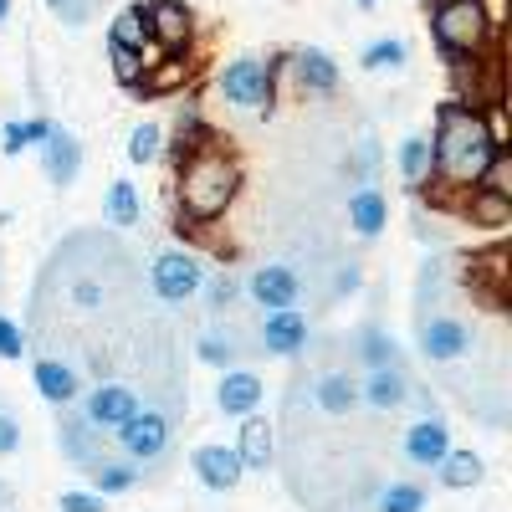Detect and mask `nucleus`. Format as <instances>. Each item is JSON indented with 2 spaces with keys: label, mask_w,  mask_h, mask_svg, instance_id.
I'll return each mask as SVG.
<instances>
[{
  "label": "nucleus",
  "mask_w": 512,
  "mask_h": 512,
  "mask_svg": "<svg viewBox=\"0 0 512 512\" xmlns=\"http://www.w3.org/2000/svg\"><path fill=\"white\" fill-rule=\"evenodd\" d=\"M359 6H364V11H369V6H379V0H359Z\"/></svg>",
  "instance_id": "obj_44"
},
{
  "label": "nucleus",
  "mask_w": 512,
  "mask_h": 512,
  "mask_svg": "<svg viewBox=\"0 0 512 512\" xmlns=\"http://www.w3.org/2000/svg\"><path fill=\"white\" fill-rule=\"evenodd\" d=\"M236 456L246 472H267L272 456H277V436H272V425L262 415H246L241 420V436H236Z\"/></svg>",
  "instance_id": "obj_20"
},
{
  "label": "nucleus",
  "mask_w": 512,
  "mask_h": 512,
  "mask_svg": "<svg viewBox=\"0 0 512 512\" xmlns=\"http://www.w3.org/2000/svg\"><path fill=\"white\" fill-rule=\"evenodd\" d=\"M415 344L431 364H456V359L472 354V323L456 318V313H420Z\"/></svg>",
  "instance_id": "obj_8"
},
{
  "label": "nucleus",
  "mask_w": 512,
  "mask_h": 512,
  "mask_svg": "<svg viewBox=\"0 0 512 512\" xmlns=\"http://www.w3.org/2000/svg\"><path fill=\"white\" fill-rule=\"evenodd\" d=\"M400 451H405V461H410V466H420V472H436L441 456L451 451V425H446L441 415H420V420L410 425V431H405Z\"/></svg>",
  "instance_id": "obj_11"
},
{
  "label": "nucleus",
  "mask_w": 512,
  "mask_h": 512,
  "mask_svg": "<svg viewBox=\"0 0 512 512\" xmlns=\"http://www.w3.org/2000/svg\"><path fill=\"white\" fill-rule=\"evenodd\" d=\"M492 154L497 149L482 128V113L446 103L441 118H436V139H431V159H436L431 175H441L451 190H472L482 180V169L492 164Z\"/></svg>",
  "instance_id": "obj_1"
},
{
  "label": "nucleus",
  "mask_w": 512,
  "mask_h": 512,
  "mask_svg": "<svg viewBox=\"0 0 512 512\" xmlns=\"http://www.w3.org/2000/svg\"><path fill=\"white\" fill-rule=\"evenodd\" d=\"M21 441H26V431H21V420L0 405V456H16L21 451Z\"/></svg>",
  "instance_id": "obj_38"
},
{
  "label": "nucleus",
  "mask_w": 512,
  "mask_h": 512,
  "mask_svg": "<svg viewBox=\"0 0 512 512\" xmlns=\"http://www.w3.org/2000/svg\"><path fill=\"white\" fill-rule=\"evenodd\" d=\"M164 154V128L159 123H134L128 128V159L134 164H154Z\"/></svg>",
  "instance_id": "obj_32"
},
{
  "label": "nucleus",
  "mask_w": 512,
  "mask_h": 512,
  "mask_svg": "<svg viewBox=\"0 0 512 512\" xmlns=\"http://www.w3.org/2000/svg\"><path fill=\"white\" fill-rule=\"evenodd\" d=\"M308 344V318L297 308H277V313H262V349L277 354V359H292L303 354Z\"/></svg>",
  "instance_id": "obj_15"
},
{
  "label": "nucleus",
  "mask_w": 512,
  "mask_h": 512,
  "mask_svg": "<svg viewBox=\"0 0 512 512\" xmlns=\"http://www.w3.org/2000/svg\"><path fill=\"white\" fill-rule=\"evenodd\" d=\"M108 62H113V77L123 82V88H139V82H144V72H149L144 52H128V47H113V41H108Z\"/></svg>",
  "instance_id": "obj_34"
},
{
  "label": "nucleus",
  "mask_w": 512,
  "mask_h": 512,
  "mask_svg": "<svg viewBox=\"0 0 512 512\" xmlns=\"http://www.w3.org/2000/svg\"><path fill=\"white\" fill-rule=\"evenodd\" d=\"M200 292H205V308H210V313H226L236 297H241V282H236L231 272H216V277L200 282Z\"/></svg>",
  "instance_id": "obj_35"
},
{
  "label": "nucleus",
  "mask_w": 512,
  "mask_h": 512,
  "mask_svg": "<svg viewBox=\"0 0 512 512\" xmlns=\"http://www.w3.org/2000/svg\"><path fill=\"white\" fill-rule=\"evenodd\" d=\"M405 57H410L405 41H400V36H384V41H369L359 62H364L369 72H384V67H405Z\"/></svg>",
  "instance_id": "obj_33"
},
{
  "label": "nucleus",
  "mask_w": 512,
  "mask_h": 512,
  "mask_svg": "<svg viewBox=\"0 0 512 512\" xmlns=\"http://www.w3.org/2000/svg\"><path fill=\"white\" fill-rule=\"evenodd\" d=\"M395 164H400V180L420 190L425 180H431V169H436V159H431V139H425V134H410V139L400 144Z\"/></svg>",
  "instance_id": "obj_26"
},
{
  "label": "nucleus",
  "mask_w": 512,
  "mask_h": 512,
  "mask_svg": "<svg viewBox=\"0 0 512 512\" xmlns=\"http://www.w3.org/2000/svg\"><path fill=\"white\" fill-rule=\"evenodd\" d=\"M144 26H149V41L164 57L185 52L190 36H195V16H190V6H180V0H154V6H144Z\"/></svg>",
  "instance_id": "obj_9"
},
{
  "label": "nucleus",
  "mask_w": 512,
  "mask_h": 512,
  "mask_svg": "<svg viewBox=\"0 0 512 512\" xmlns=\"http://www.w3.org/2000/svg\"><path fill=\"white\" fill-rule=\"evenodd\" d=\"M57 446H62V456H67L72 466H93V461L103 456V431H93V425L82 420L77 410H62V420H57Z\"/></svg>",
  "instance_id": "obj_18"
},
{
  "label": "nucleus",
  "mask_w": 512,
  "mask_h": 512,
  "mask_svg": "<svg viewBox=\"0 0 512 512\" xmlns=\"http://www.w3.org/2000/svg\"><path fill=\"white\" fill-rule=\"evenodd\" d=\"M466 221L487 226V231H502V226H512V200H507V195H492V190H482V185H472V190H466Z\"/></svg>",
  "instance_id": "obj_23"
},
{
  "label": "nucleus",
  "mask_w": 512,
  "mask_h": 512,
  "mask_svg": "<svg viewBox=\"0 0 512 512\" xmlns=\"http://www.w3.org/2000/svg\"><path fill=\"white\" fill-rule=\"evenodd\" d=\"M82 472H88V492H98L103 502L134 492V487L144 482V472H139L134 461H123V456H98L93 466H82Z\"/></svg>",
  "instance_id": "obj_19"
},
{
  "label": "nucleus",
  "mask_w": 512,
  "mask_h": 512,
  "mask_svg": "<svg viewBox=\"0 0 512 512\" xmlns=\"http://www.w3.org/2000/svg\"><path fill=\"white\" fill-rule=\"evenodd\" d=\"M262 395H267V384H262V374H251V369H226L221 384H216V405H221V415H236V420L256 415Z\"/></svg>",
  "instance_id": "obj_16"
},
{
  "label": "nucleus",
  "mask_w": 512,
  "mask_h": 512,
  "mask_svg": "<svg viewBox=\"0 0 512 512\" xmlns=\"http://www.w3.org/2000/svg\"><path fill=\"white\" fill-rule=\"evenodd\" d=\"M26 354V333L21 323H11L6 313H0V359H21Z\"/></svg>",
  "instance_id": "obj_37"
},
{
  "label": "nucleus",
  "mask_w": 512,
  "mask_h": 512,
  "mask_svg": "<svg viewBox=\"0 0 512 512\" xmlns=\"http://www.w3.org/2000/svg\"><path fill=\"white\" fill-rule=\"evenodd\" d=\"M492 21L482 11V0H436V11H431V36H436V47L441 57L461 62V57H482L487 52V41H492Z\"/></svg>",
  "instance_id": "obj_3"
},
{
  "label": "nucleus",
  "mask_w": 512,
  "mask_h": 512,
  "mask_svg": "<svg viewBox=\"0 0 512 512\" xmlns=\"http://www.w3.org/2000/svg\"><path fill=\"white\" fill-rule=\"evenodd\" d=\"M6 11H11V0H0V21H6Z\"/></svg>",
  "instance_id": "obj_43"
},
{
  "label": "nucleus",
  "mask_w": 512,
  "mask_h": 512,
  "mask_svg": "<svg viewBox=\"0 0 512 512\" xmlns=\"http://www.w3.org/2000/svg\"><path fill=\"white\" fill-rule=\"evenodd\" d=\"M200 282H205V267H200V256L195 251H180V246H169V251H159L154 262H149V287H154V297L159 303H190V297L200 292Z\"/></svg>",
  "instance_id": "obj_6"
},
{
  "label": "nucleus",
  "mask_w": 512,
  "mask_h": 512,
  "mask_svg": "<svg viewBox=\"0 0 512 512\" xmlns=\"http://www.w3.org/2000/svg\"><path fill=\"white\" fill-rule=\"evenodd\" d=\"M313 405H318L323 415H349V410H359V379H349V374H323L318 390H313Z\"/></svg>",
  "instance_id": "obj_24"
},
{
  "label": "nucleus",
  "mask_w": 512,
  "mask_h": 512,
  "mask_svg": "<svg viewBox=\"0 0 512 512\" xmlns=\"http://www.w3.org/2000/svg\"><path fill=\"white\" fill-rule=\"evenodd\" d=\"M47 134H52L47 118H21V123H6V128H0V149H6V154H21V149L41 144Z\"/></svg>",
  "instance_id": "obj_31"
},
{
  "label": "nucleus",
  "mask_w": 512,
  "mask_h": 512,
  "mask_svg": "<svg viewBox=\"0 0 512 512\" xmlns=\"http://www.w3.org/2000/svg\"><path fill=\"white\" fill-rule=\"evenodd\" d=\"M180 210L190 221H216L226 216V205L236 200L241 190V164L226 154V149H190L180 154Z\"/></svg>",
  "instance_id": "obj_2"
},
{
  "label": "nucleus",
  "mask_w": 512,
  "mask_h": 512,
  "mask_svg": "<svg viewBox=\"0 0 512 512\" xmlns=\"http://www.w3.org/2000/svg\"><path fill=\"white\" fill-rule=\"evenodd\" d=\"M482 456L477 451H446L441 456V466H436V477H441V487H451V492H466V487H477L482 482Z\"/></svg>",
  "instance_id": "obj_25"
},
{
  "label": "nucleus",
  "mask_w": 512,
  "mask_h": 512,
  "mask_svg": "<svg viewBox=\"0 0 512 512\" xmlns=\"http://www.w3.org/2000/svg\"><path fill=\"white\" fill-rule=\"evenodd\" d=\"M57 507H62V512H103V497H98V492H62Z\"/></svg>",
  "instance_id": "obj_39"
},
{
  "label": "nucleus",
  "mask_w": 512,
  "mask_h": 512,
  "mask_svg": "<svg viewBox=\"0 0 512 512\" xmlns=\"http://www.w3.org/2000/svg\"><path fill=\"white\" fill-rule=\"evenodd\" d=\"M139 405H144L139 390H134V384H123V379H103V384H93V390L77 395V415L88 420L93 431H103V436H113Z\"/></svg>",
  "instance_id": "obj_7"
},
{
  "label": "nucleus",
  "mask_w": 512,
  "mask_h": 512,
  "mask_svg": "<svg viewBox=\"0 0 512 512\" xmlns=\"http://www.w3.org/2000/svg\"><path fill=\"white\" fill-rule=\"evenodd\" d=\"M410 374L405 369H369L364 384H359V405L379 410V415H390V410H405L410 405Z\"/></svg>",
  "instance_id": "obj_14"
},
{
  "label": "nucleus",
  "mask_w": 512,
  "mask_h": 512,
  "mask_svg": "<svg viewBox=\"0 0 512 512\" xmlns=\"http://www.w3.org/2000/svg\"><path fill=\"white\" fill-rule=\"evenodd\" d=\"M200 359L216 364V369H236V344H231V338H221V333H205L200 338Z\"/></svg>",
  "instance_id": "obj_36"
},
{
  "label": "nucleus",
  "mask_w": 512,
  "mask_h": 512,
  "mask_svg": "<svg viewBox=\"0 0 512 512\" xmlns=\"http://www.w3.org/2000/svg\"><path fill=\"white\" fill-rule=\"evenodd\" d=\"M108 41H113V47H128V52H144V47H149L144 11H118L113 26H108Z\"/></svg>",
  "instance_id": "obj_29"
},
{
  "label": "nucleus",
  "mask_w": 512,
  "mask_h": 512,
  "mask_svg": "<svg viewBox=\"0 0 512 512\" xmlns=\"http://www.w3.org/2000/svg\"><path fill=\"white\" fill-rule=\"evenodd\" d=\"M246 292H251V303L262 308V313L297 308V297H303V277H297L292 267H282V262H272V267H256L246 277Z\"/></svg>",
  "instance_id": "obj_10"
},
{
  "label": "nucleus",
  "mask_w": 512,
  "mask_h": 512,
  "mask_svg": "<svg viewBox=\"0 0 512 512\" xmlns=\"http://www.w3.org/2000/svg\"><path fill=\"white\" fill-rule=\"evenodd\" d=\"M31 384H36V395L47 400V405H57V410H72L77 395H82L77 369H72L67 359H57V354H47V359L31 364Z\"/></svg>",
  "instance_id": "obj_12"
},
{
  "label": "nucleus",
  "mask_w": 512,
  "mask_h": 512,
  "mask_svg": "<svg viewBox=\"0 0 512 512\" xmlns=\"http://www.w3.org/2000/svg\"><path fill=\"white\" fill-rule=\"evenodd\" d=\"M47 6H52V11H67V6H72V0H47Z\"/></svg>",
  "instance_id": "obj_41"
},
{
  "label": "nucleus",
  "mask_w": 512,
  "mask_h": 512,
  "mask_svg": "<svg viewBox=\"0 0 512 512\" xmlns=\"http://www.w3.org/2000/svg\"><path fill=\"white\" fill-rule=\"evenodd\" d=\"M349 226H354V236H364V241H374L384 226H390V205H384V195H379L374 185H359V190L349 195Z\"/></svg>",
  "instance_id": "obj_21"
},
{
  "label": "nucleus",
  "mask_w": 512,
  "mask_h": 512,
  "mask_svg": "<svg viewBox=\"0 0 512 512\" xmlns=\"http://www.w3.org/2000/svg\"><path fill=\"white\" fill-rule=\"evenodd\" d=\"M272 77H277L272 62L236 57V62L221 67V98L241 113H262V108H272Z\"/></svg>",
  "instance_id": "obj_5"
},
{
  "label": "nucleus",
  "mask_w": 512,
  "mask_h": 512,
  "mask_svg": "<svg viewBox=\"0 0 512 512\" xmlns=\"http://www.w3.org/2000/svg\"><path fill=\"white\" fill-rule=\"evenodd\" d=\"M6 502H11V487H6V482H0V507H6Z\"/></svg>",
  "instance_id": "obj_42"
},
{
  "label": "nucleus",
  "mask_w": 512,
  "mask_h": 512,
  "mask_svg": "<svg viewBox=\"0 0 512 512\" xmlns=\"http://www.w3.org/2000/svg\"><path fill=\"white\" fill-rule=\"evenodd\" d=\"M190 466H195V477L210 487V492H236L241 487V477H246V466H241V456H236V446H200L195 456H190Z\"/></svg>",
  "instance_id": "obj_13"
},
{
  "label": "nucleus",
  "mask_w": 512,
  "mask_h": 512,
  "mask_svg": "<svg viewBox=\"0 0 512 512\" xmlns=\"http://www.w3.org/2000/svg\"><path fill=\"white\" fill-rule=\"evenodd\" d=\"M359 359L369 364V369H405L400 364V344L384 328H364L359 333Z\"/></svg>",
  "instance_id": "obj_28"
},
{
  "label": "nucleus",
  "mask_w": 512,
  "mask_h": 512,
  "mask_svg": "<svg viewBox=\"0 0 512 512\" xmlns=\"http://www.w3.org/2000/svg\"><path fill=\"white\" fill-rule=\"evenodd\" d=\"M359 287V267L349 262V267H338V292H354Z\"/></svg>",
  "instance_id": "obj_40"
},
{
  "label": "nucleus",
  "mask_w": 512,
  "mask_h": 512,
  "mask_svg": "<svg viewBox=\"0 0 512 512\" xmlns=\"http://www.w3.org/2000/svg\"><path fill=\"white\" fill-rule=\"evenodd\" d=\"M41 169H47V180L57 190H67L77 180V169H82V144L77 134H67V128H52L47 139H41Z\"/></svg>",
  "instance_id": "obj_17"
},
{
  "label": "nucleus",
  "mask_w": 512,
  "mask_h": 512,
  "mask_svg": "<svg viewBox=\"0 0 512 512\" xmlns=\"http://www.w3.org/2000/svg\"><path fill=\"white\" fill-rule=\"evenodd\" d=\"M374 512H425V487H415V482H390V487H379Z\"/></svg>",
  "instance_id": "obj_30"
},
{
  "label": "nucleus",
  "mask_w": 512,
  "mask_h": 512,
  "mask_svg": "<svg viewBox=\"0 0 512 512\" xmlns=\"http://www.w3.org/2000/svg\"><path fill=\"white\" fill-rule=\"evenodd\" d=\"M113 441H118V451H123V461H134V466H154V461H164L169 456V446H175V420H169L164 410H154V405H139L134 415H128L118 431H113Z\"/></svg>",
  "instance_id": "obj_4"
},
{
  "label": "nucleus",
  "mask_w": 512,
  "mask_h": 512,
  "mask_svg": "<svg viewBox=\"0 0 512 512\" xmlns=\"http://www.w3.org/2000/svg\"><path fill=\"white\" fill-rule=\"evenodd\" d=\"M103 216H108V226H118V231L139 226V190L128 185V180H113L108 195H103Z\"/></svg>",
  "instance_id": "obj_27"
},
{
  "label": "nucleus",
  "mask_w": 512,
  "mask_h": 512,
  "mask_svg": "<svg viewBox=\"0 0 512 512\" xmlns=\"http://www.w3.org/2000/svg\"><path fill=\"white\" fill-rule=\"evenodd\" d=\"M292 72L297 82H303L308 93H333L338 88V62L318 47H303V52H292Z\"/></svg>",
  "instance_id": "obj_22"
}]
</instances>
